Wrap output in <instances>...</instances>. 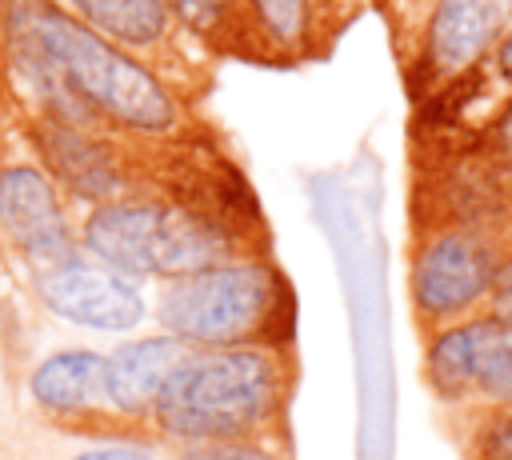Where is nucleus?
Returning a JSON list of instances; mask_svg holds the SVG:
<instances>
[{
  "label": "nucleus",
  "mask_w": 512,
  "mask_h": 460,
  "mask_svg": "<svg viewBox=\"0 0 512 460\" xmlns=\"http://www.w3.org/2000/svg\"><path fill=\"white\" fill-rule=\"evenodd\" d=\"M0 88L24 108L56 112L124 140L180 148L228 144L208 104L188 100L156 68L88 32L52 0H8Z\"/></svg>",
  "instance_id": "obj_1"
},
{
  "label": "nucleus",
  "mask_w": 512,
  "mask_h": 460,
  "mask_svg": "<svg viewBox=\"0 0 512 460\" xmlns=\"http://www.w3.org/2000/svg\"><path fill=\"white\" fill-rule=\"evenodd\" d=\"M300 352L288 348H188L152 408L164 448L292 444Z\"/></svg>",
  "instance_id": "obj_2"
},
{
  "label": "nucleus",
  "mask_w": 512,
  "mask_h": 460,
  "mask_svg": "<svg viewBox=\"0 0 512 460\" xmlns=\"http://www.w3.org/2000/svg\"><path fill=\"white\" fill-rule=\"evenodd\" d=\"M504 264L500 216L464 204L436 180L408 172V316L424 340L436 328L480 316Z\"/></svg>",
  "instance_id": "obj_3"
},
{
  "label": "nucleus",
  "mask_w": 512,
  "mask_h": 460,
  "mask_svg": "<svg viewBox=\"0 0 512 460\" xmlns=\"http://www.w3.org/2000/svg\"><path fill=\"white\" fill-rule=\"evenodd\" d=\"M152 320L184 348H288L300 300L280 256L264 252L156 284Z\"/></svg>",
  "instance_id": "obj_4"
},
{
  "label": "nucleus",
  "mask_w": 512,
  "mask_h": 460,
  "mask_svg": "<svg viewBox=\"0 0 512 460\" xmlns=\"http://www.w3.org/2000/svg\"><path fill=\"white\" fill-rule=\"evenodd\" d=\"M0 252L24 276L80 252L76 208L0 108Z\"/></svg>",
  "instance_id": "obj_5"
},
{
  "label": "nucleus",
  "mask_w": 512,
  "mask_h": 460,
  "mask_svg": "<svg viewBox=\"0 0 512 460\" xmlns=\"http://www.w3.org/2000/svg\"><path fill=\"white\" fill-rule=\"evenodd\" d=\"M52 4L88 32L104 36L108 44L156 68L188 100L196 104L212 100L220 64L188 36V28L176 20L168 0H52Z\"/></svg>",
  "instance_id": "obj_6"
},
{
  "label": "nucleus",
  "mask_w": 512,
  "mask_h": 460,
  "mask_svg": "<svg viewBox=\"0 0 512 460\" xmlns=\"http://www.w3.org/2000/svg\"><path fill=\"white\" fill-rule=\"evenodd\" d=\"M420 380L436 412L512 400V328L480 312L428 332L420 340Z\"/></svg>",
  "instance_id": "obj_7"
},
{
  "label": "nucleus",
  "mask_w": 512,
  "mask_h": 460,
  "mask_svg": "<svg viewBox=\"0 0 512 460\" xmlns=\"http://www.w3.org/2000/svg\"><path fill=\"white\" fill-rule=\"evenodd\" d=\"M512 108V20L496 44L436 100L408 112V160H444L468 148Z\"/></svg>",
  "instance_id": "obj_8"
},
{
  "label": "nucleus",
  "mask_w": 512,
  "mask_h": 460,
  "mask_svg": "<svg viewBox=\"0 0 512 460\" xmlns=\"http://www.w3.org/2000/svg\"><path fill=\"white\" fill-rule=\"evenodd\" d=\"M28 412L36 424L52 428L56 436L84 440V444H112V440H140L112 408L104 392V352L68 344L44 352L24 376ZM148 444V440H140Z\"/></svg>",
  "instance_id": "obj_9"
},
{
  "label": "nucleus",
  "mask_w": 512,
  "mask_h": 460,
  "mask_svg": "<svg viewBox=\"0 0 512 460\" xmlns=\"http://www.w3.org/2000/svg\"><path fill=\"white\" fill-rule=\"evenodd\" d=\"M512 0H432L408 60L396 68L408 112L460 80L508 28Z\"/></svg>",
  "instance_id": "obj_10"
},
{
  "label": "nucleus",
  "mask_w": 512,
  "mask_h": 460,
  "mask_svg": "<svg viewBox=\"0 0 512 460\" xmlns=\"http://www.w3.org/2000/svg\"><path fill=\"white\" fill-rule=\"evenodd\" d=\"M364 12L368 0H244L240 64L276 72L324 64Z\"/></svg>",
  "instance_id": "obj_11"
},
{
  "label": "nucleus",
  "mask_w": 512,
  "mask_h": 460,
  "mask_svg": "<svg viewBox=\"0 0 512 460\" xmlns=\"http://www.w3.org/2000/svg\"><path fill=\"white\" fill-rule=\"evenodd\" d=\"M24 284L44 312H52L64 324L88 328V332L124 336V332H136L152 316V300L144 284L92 260L88 252H72L68 260L24 276Z\"/></svg>",
  "instance_id": "obj_12"
},
{
  "label": "nucleus",
  "mask_w": 512,
  "mask_h": 460,
  "mask_svg": "<svg viewBox=\"0 0 512 460\" xmlns=\"http://www.w3.org/2000/svg\"><path fill=\"white\" fill-rule=\"evenodd\" d=\"M188 356V348L180 340H172L168 332H144V336H128L116 348L104 352V392H108V408L148 444L152 440V408L168 384V376L176 372V364Z\"/></svg>",
  "instance_id": "obj_13"
},
{
  "label": "nucleus",
  "mask_w": 512,
  "mask_h": 460,
  "mask_svg": "<svg viewBox=\"0 0 512 460\" xmlns=\"http://www.w3.org/2000/svg\"><path fill=\"white\" fill-rule=\"evenodd\" d=\"M460 460H512V400L436 412Z\"/></svg>",
  "instance_id": "obj_14"
},
{
  "label": "nucleus",
  "mask_w": 512,
  "mask_h": 460,
  "mask_svg": "<svg viewBox=\"0 0 512 460\" xmlns=\"http://www.w3.org/2000/svg\"><path fill=\"white\" fill-rule=\"evenodd\" d=\"M188 36L216 60L240 64V32H244V0H168Z\"/></svg>",
  "instance_id": "obj_15"
},
{
  "label": "nucleus",
  "mask_w": 512,
  "mask_h": 460,
  "mask_svg": "<svg viewBox=\"0 0 512 460\" xmlns=\"http://www.w3.org/2000/svg\"><path fill=\"white\" fill-rule=\"evenodd\" d=\"M444 160H472V164H484V168H512V108L492 128H484L468 148H460ZM424 164H432V160H424Z\"/></svg>",
  "instance_id": "obj_16"
},
{
  "label": "nucleus",
  "mask_w": 512,
  "mask_h": 460,
  "mask_svg": "<svg viewBox=\"0 0 512 460\" xmlns=\"http://www.w3.org/2000/svg\"><path fill=\"white\" fill-rule=\"evenodd\" d=\"M172 460H296L292 444H212V448H168Z\"/></svg>",
  "instance_id": "obj_17"
},
{
  "label": "nucleus",
  "mask_w": 512,
  "mask_h": 460,
  "mask_svg": "<svg viewBox=\"0 0 512 460\" xmlns=\"http://www.w3.org/2000/svg\"><path fill=\"white\" fill-rule=\"evenodd\" d=\"M68 460H172L164 444H140V440H112V444H84Z\"/></svg>",
  "instance_id": "obj_18"
},
{
  "label": "nucleus",
  "mask_w": 512,
  "mask_h": 460,
  "mask_svg": "<svg viewBox=\"0 0 512 460\" xmlns=\"http://www.w3.org/2000/svg\"><path fill=\"white\" fill-rule=\"evenodd\" d=\"M492 320H500L504 328H512V256H504L500 272H496V284H492V296H488V308H484Z\"/></svg>",
  "instance_id": "obj_19"
},
{
  "label": "nucleus",
  "mask_w": 512,
  "mask_h": 460,
  "mask_svg": "<svg viewBox=\"0 0 512 460\" xmlns=\"http://www.w3.org/2000/svg\"><path fill=\"white\" fill-rule=\"evenodd\" d=\"M500 240H504V256H512V208L500 212Z\"/></svg>",
  "instance_id": "obj_20"
},
{
  "label": "nucleus",
  "mask_w": 512,
  "mask_h": 460,
  "mask_svg": "<svg viewBox=\"0 0 512 460\" xmlns=\"http://www.w3.org/2000/svg\"><path fill=\"white\" fill-rule=\"evenodd\" d=\"M4 12H8V0H0V32H4Z\"/></svg>",
  "instance_id": "obj_21"
},
{
  "label": "nucleus",
  "mask_w": 512,
  "mask_h": 460,
  "mask_svg": "<svg viewBox=\"0 0 512 460\" xmlns=\"http://www.w3.org/2000/svg\"><path fill=\"white\" fill-rule=\"evenodd\" d=\"M372 4H376V0H368V8H372Z\"/></svg>",
  "instance_id": "obj_22"
}]
</instances>
